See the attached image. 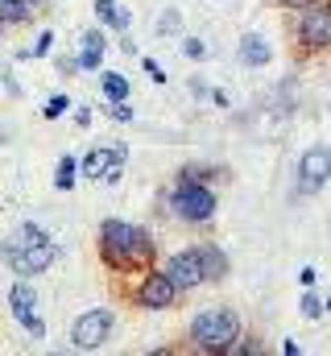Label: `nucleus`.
Wrapping results in <instances>:
<instances>
[{
    "mask_svg": "<svg viewBox=\"0 0 331 356\" xmlns=\"http://www.w3.org/2000/svg\"><path fill=\"white\" fill-rule=\"evenodd\" d=\"M245 340V319L236 307L228 302H216V307H203L199 315H191L186 323V348L203 356H236Z\"/></svg>",
    "mask_w": 331,
    "mask_h": 356,
    "instance_id": "1",
    "label": "nucleus"
},
{
    "mask_svg": "<svg viewBox=\"0 0 331 356\" xmlns=\"http://www.w3.org/2000/svg\"><path fill=\"white\" fill-rule=\"evenodd\" d=\"M158 203H162V211H170L186 228H207L216 220V207H220L216 186L211 182H191V178H174V186L162 191Z\"/></svg>",
    "mask_w": 331,
    "mask_h": 356,
    "instance_id": "2",
    "label": "nucleus"
},
{
    "mask_svg": "<svg viewBox=\"0 0 331 356\" xmlns=\"http://www.w3.org/2000/svg\"><path fill=\"white\" fill-rule=\"evenodd\" d=\"M294 50L302 54H331V0H315L298 13H290Z\"/></svg>",
    "mask_w": 331,
    "mask_h": 356,
    "instance_id": "3",
    "label": "nucleus"
},
{
    "mask_svg": "<svg viewBox=\"0 0 331 356\" xmlns=\"http://www.w3.org/2000/svg\"><path fill=\"white\" fill-rule=\"evenodd\" d=\"M182 298V290L174 286V277L166 273L162 266H150L137 273V282L129 286V302L137 311H150V315H162V311H174Z\"/></svg>",
    "mask_w": 331,
    "mask_h": 356,
    "instance_id": "4",
    "label": "nucleus"
},
{
    "mask_svg": "<svg viewBox=\"0 0 331 356\" xmlns=\"http://www.w3.org/2000/svg\"><path fill=\"white\" fill-rule=\"evenodd\" d=\"M129 232H133V224H129V220H120V216L99 220L95 249H99V261H104V269H108L112 277L133 273V261H129Z\"/></svg>",
    "mask_w": 331,
    "mask_h": 356,
    "instance_id": "5",
    "label": "nucleus"
},
{
    "mask_svg": "<svg viewBox=\"0 0 331 356\" xmlns=\"http://www.w3.org/2000/svg\"><path fill=\"white\" fill-rule=\"evenodd\" d=\"M112 332H116V315L108 307H91L71 323V344L79 353H95V348H104L112 340Z\"/></svg>",
    "mask_w": 331,
    "mask_h": 356,
    "instance_id": "6",
    "label": "nucleus"
},
{
    "mask_svg": "<svg viewBox=\"0 0 331 356\" xmlns=\"http://www.w3.org/2000/svg\"><path fill=\"white\" fill-rule=\"evenodd\" d=\"M328 182H331V145H311V149H302L298 170H294V195L311 199V195H319Z\"/></svg>",
    "mask_w": 331,
    "mask_h": 356,
    "instance_id": "7",
    "label": "nucleus"
},
{
    "mask_svg": "<svg viewBox=\"0 0 331 356\" xmlns=\"http://www.w3.org/2000/svg\"><path fill=\"white\" fill-rule=\"evenodd\" d=\"M162 269L174 277V286H178L182 294H195L199 286H211V282H207V266H203L199 245H186V249H178V253H170V257L162 261Z\"/></svg>",
    "mask_w": 331,
    "mask_h": 356,
    "instance_id": "8",
    "label": "nucleus"
},
{
    "mask_svg": "<svg viewBox=\"0 0 331 356\" xmlns=\"http://www.w3.org/2000/svg\"><path fill=\"white\" fill-rule=\"evenodd\" d=\"M58 253L63 249L54 241H46V245H29V249H13V253H4V261H8V269L17 277H38V273H46L58 261Z\"/></svg>",
    "mask_w": 331,
    "mask_h": 356,
    "instance_id": "9",
    "label": "nucleus"
},
{
    "mask_svg": "<svg viewBox=\"0 0 331 356\" xmlns=\"http://www.w3.org/2000/svg\"><path fill=\"white\" fill-rule=\"evenodd\" d=\"M8 315H13V323H29V319H38V286H33V277H17L13 286H8Z\"/></svg>",
    "mask_w": 331,
    "mask_h": 356,
    "instance_id": "10",
    "label": "nucleus"
},
{
    "mask_svg": "<svg viewBox=\"0 0 331 356\" xmlns=\"http://www.w3.org/2000/svg\"><path fill=\"white\" fill-rule=\"evenodd\" d=\"M236 58H241V67L248 71H265L269 63H273V46H269V38L265 33H245L241 42H236Z\"/></svg>",
    "mask_w": 331,
    "mask_h": 356,
    "instance_id": "11",
    "label": "nucleus"
},
{
    "mask_svg": "<svg viewBox=\"0 0 331 356\" xmlns=\"http://www.w3.org/2000/svg\"><path fill=\"white\" fill-rule=\"evenodd\" d=\"M129 261H133V273L158 266V241L145 224H133V232H129Z\"/></svg>",
    "mask_w": 331,
    "mask_h": 356,
    "instance_id": "12",
    "label": "nucleus"
},
{
    "mask_svg": "<svg viewBox=\"0 0 331 356\" xmlns=\"http://www.w3.org/2000/svg\"><path fill=\"white\" fill-rule=\"evenodd\" d=\"M91 13H95V21H99L104 29H112V33H129V29H133V8L120 4V0H95Z\"/></svg>",
    "mask_w": 331,
    "mask_h": 356,
    "instance_id": "13",
    "label": "nucleus"
},
{
    "mask_svg": "<svg viewBox=\"0 0 331 356\" xmlns=\"http://www.w3.org/2000/svg\"><path fill=\"white\" fill-rule=\"evenodd\" d=\"M104 54H108L104 25H99V29H87V33L79 38V63H83V71H99V67H104Z\"/></svg>",
    "mask_w": 331,
    "mask_h": 356,
    "instance_id": "14",
    "label": "nucleus"
},
{
    "mask_svg": "<svg viewBox=\"0 0 331 356\" xmlns=\"http://www.w3.org/2000/svg\"><path fill=\"white\" fill-rule=\"evenodd\" d=\"M199 245V253H203V266H207V282L211 286H220L224 277H228V269H232V261H228V253L216 245V241H195Z\"/></svg>",
    "mask_w": 331,
    "mask_h": 356,
    "instance_id": "15",
    "label": "nucleus"
},
{
    "mask_svg": "<svg viewBox=\"0 0 331 356\" xmlns=\"http://www.w3.org/2000/svg\"><path fill=\"white\" fill-rule=\"evenodd\" d=\"M112 158H116V145H91L87 154H83V178H91V182H104L108 175V166H112Z\"/></svg>",
    "mask_w": 331,
    "mask_h": 356,
    "instance_id": "16",
    "label": "nucleus"
},
{
    "mask_svg": "<svg viewBox=\"0 0 331 356\" xmlns=\"http://www.w3.org/2000/svg\"><path fill=\"white\" fill-rule=\"evenodd\" d=\"M46 241H50V232H46L42 224L25 220V224H17V228L8 232V241H4V253H13V249H29V245H46Z\"/></svg>",
    "mask_w": 331,
    "mask_h": 356,
    "instance_id": "17",
    "label": "nucleus"
},
{
    "mask_svg": "<svg viewBox=\"0 0 331 356\" xmlns=\"http://www.w3.org/2000/svg\"><path fill=\"white\" fill-rule=\"evenodd\" d=\"M99 95H104L108 104H116V99H133V83H129V75H124V71H99Z\"/></svg>",
    "mask_w": 331,
    "mask_h": 356,
    "instance_id": "18",
    "label": "nucleus"
},
{
    "mask_svg": "<svg viewBox=\"0 0 331 356\" xmlns=\"http://www.w3.org/2000/svg\"><path fill=\"white\" fill-rule=\"evenodd\" d=\"M38 17V8L29 0H0V25L4 29H17V25H29Z\"/></svg>",
    "mask_w": 331,
    "mask_h": 356,
    "instance_id": "19",
    "label": "nucleus"
},
{
    "mask_svg": "<svg viewBox=\"0 0 331 356\" xmlns=\"http://www.w3.org/2000/svg\"><path fill=\"white\" fill-rule=\"evenodd\" d=\"M79 178H83V162L79 158H71V154H63L58 166H54V191H75Z\"/></svg>",
    "mask_w": 331,
    "mask_h": 356,
    "instance_id": "20",
    "label": "nucleus"
},
{
    "mask_svg": "<svg viewBox=\"0 0 331 356\" xmlns=\"http://www.w3.org/2000/svg\"><path fill=\"white\" fill-rule=\"evenodd\" d=\"M54 54V29H42L25 50H17V58H25V63H42V58H50Z\"/></svg>",
    "mask_w": 331,
    "mask_h": 356,
    "instance_id": "21",
    "label": "nucleus"
},
{
    "mask_svg": "<svg viewBox=\"0 0 331 356\" xmlns=\"http://www.w3.org/2000/svg\"><path fill=\"white\" fill-rule=\"evenodd\" d=\"M298 315H302L307 323L323 319V315H328V298H319V294H315V286H307V290L298 294Z\"/></svg>",
    "mask_w": 331,
    "mask_h": 356,
    "instance_id": "22",
    "label": "nucleus"
},
{
    "mask_svg": "<svg viewBox=\"0 0 331 356\" xmlns=\"http://www.w3.org/2000/svg\"><path fill=\"white\" fill-rule=\"evenodd\" d=\"M174 178H191V182H220V178H228V175H224L220 166H207V162H186Z\"/></svg>",
    "mask_w": 331,
    "mask_h": 356,
    "instance_id": "23",
    "label": "nucleus"
},
{
    "mask_svg": "<svg viewBox=\"0 0 331 356\" xmlns=\"http://www.w3.org/2000/svg\"><path fill=\"white\" fill-rule=\"evenodd\" d=\"M124 166H129V145L116 141V158H112V166H108V175H104V186H120V182H124Z\"/></svg>",
    "mask_w": 331,
    "mask_h": 356,
    "instance_id": "24",
    "label": "nucleus"
},
{
    "mask_svg": "<svg viewBox=\"0 0 331 356\" xmlns=\"http://www.w3.org/2000/svg\"><path fill=\"white\" fill-rule=\"evenodd\" d=\"M67 112H75V99H71L67 91H58V95H50V99H46V108H42V120H63Z\"/></svg>",
    "mask_w": 331,
    "mask_h": 356,
    "instance_id": "25",
    "label": "nucleus"
},
{
    "mask_svg": "<svg viewBox=\"0 0 331 356\" xmlns=\"http://www.w3.org/2000/svg\"><path fill=\"white\" fill-rule=\"evenodd\" d=\"M154 29H158V33H178V29H182V13H178V8H162V13H158V21H154Z\"/></svg>",
    "mask_w": 331,
    "mask_h": 356,
    "instance_id": "26",
    "label": "nucleus"
},
{
    "mask_svg": "<svg viewBox=\"0 0 331 356\" xmlns=\"http://www.w3.org/2000/svg\"><path fill=\"white\" fill-rule=\"evenodd\" d=\"M211 54V46L203 42V38H182V58H191V63H203Z\"/></svg>",
    "mask_w": 331,
    "mask_h": 356,
    "instance_id": "27",
    "label": "nucleus"
},
{
    "mask_svg": "<svg viewBox=\"0 0 331 356\" xmlns=\"http://www.w3.org/2000/svg\"><path fill=\"white\" fill-rule=\"evenodd\" d=\"M104 112H108V116H112V120H116V124H133V116H137V112H133V104H129V99H116V104H108V108H104Z\"/></svg>",
    "mask_w": 331,
    "mask_h": 356,
    "instance_id": "28",
    "label": "nucleus"
},
{
    "mask_svg": "<svg viewBox=\"0 0 331 356\" xmlns=\"http://www.w3.org/2000/svg\"><path fill=\"white\" fill-rule=\"evenodd\" d=\"M54 67H58V75H63V79H75V75L83 71L79 54H58V58H54Z\"/></svg>",
    "mask_w": 331,
    "mask_h": 356,
    "instance_id": "29",
    "label": "nucleus"
},
{
    "mask_svg": "<svg viewBox=\"0 0 331 356\" xmlns=\"http://www.w3.org/2000/svg\"><path fill=\"white\" fill-rule=\"evenodd\" d=\"M261 353H265V340H261V336H248V332H245V340H241L236 356H261Z\"/></svg>",
    "mask_w": 331,
    "mask_h": 356,
    "instance_id": "30",
    "label": "nucleus"
},
{
    "mask_svg": "<svg viewBox=\"0 0 331 356\" xmlns=\"http://www.w3.org/2000/svg\"><path fill=\"white\" fill-rule=\"evenodd\" d=\"M141 67H145V75H150L154 83H166V67L158 63V58H150V54H145V58H141Z\"/></svg>",
    "mask_w": 331,
    "mask_h": 356,
    "instance_id": "31",
    "label": "nucleus"
},
{
    "mask_svg": "<svg viewBox=\"0 0 331 356\" xmlns=\"http://www.w3.org/2000/svg\"><path fill=\"white\" fill-rule=\"evenodd\" d=\"M25 336H29V340H46V319H42V315L29 319V323H25Z\"/></svg>",
    "mask_w": 331,
    "mask_h": 356,
    "instance_id": "32",
    "label": "nucleus"
},
{
    "mask_svg": "<svg viewBox=\"0 0 331 356\" xmlns=\"http://www.w3.org/2000/svg\"><path fill=\"white\" fill-rule=\"evenodd\" d=\"M71 116H75V124H79V129H91V116H95V112H91L87 104H75V112H71Z\"/></svg>",
    "mask_w": 331,
    "mask_h": 356,
    "instance_id": "33",
    "label": "nucleus"
},
{
    "mask_svg": "<svg viewBox=\"0 0 331 356\" xmlns=\"http://www.w3.org/2000/svg\"><path fill=\"white\" fill-rule=\"evenodd\" d=\"M186 88H191V95H195V99H211V91H216V88H207L203 79H191Z\"/></svg>",
    "mask_w": 331,
    "mask_h": 356,
    "instance_id": "34",
    "label": "nucleus"
},
{
    "mask_svg": "<svg viewBox=\"0 0 331 356\" xmlns=\"http://www.w3.org/2000/svg\"><path fill=\"white\" fill-rule=\"evenodd\" d=\"M298 282H302V290H307V286H315V282H319V269L302 266V269H298Z\"/></svg>",
    "mask_w": 331,
    "mask_h": 356,
    "instance_id": "35",
    "label": "nucleus"
},
{
    "mask_svg": "<svg viewBox=\"0 0 331 356\" xmlns=\"http://www.w3.org/2000/svg\"><path fill=\"white\" fill-rule=\"evenodd\" d=\"M4 91H8V99H21V83H17L13 71H4Z\"/></svg>",
    "mask_w": 331,
    "mask_h": 356,
    "instance_id": "36",
    "label": "nucleus"
},
{
    "mask_svg": "<svg viewBox=\"0 0 331 356\" xmlns=\"http://www.w3.org/2000/svg\"><path fill=\"white\" fill-rule=\"evenodd\" d=\"M277 8H286V13H298V8H307V4H315V0H273Z\"/></svg>",
    "mask_w": 331,
    "mask_h": 356,
    "instance_id": "37",
    "label": "nucleus"
},
{
    "mask_svg": "<svg viewBox=\"0 0 331 356\" xmlns=\"http://www.w3.org/2000/svg\"><path fill=\"white\" fill-rule=\"evenodd\" d=\"M282 356H302V344H298V340H286V344H282Z\"/></svg>",
    "mask_w": 331,
    "mask_h": 356,
    "instance_id": "38",
    "label": "nucleus"
},
{
    "mask_svg": "<svg viewBox=\"0 0 331 356\" xmlns=\"http://www.w3.org/2000/svg\"><path fill=\"white\" fill-rule=\"evenodd\" d=\"M29 4H33V8H38V13H42V8H46V4H50V0H29Z\"/></svg>",
    "mask_w": 331,
    "mask_h": 356,
    "instance_id": "39",
    "label": "nucleus"
},
{
    "mask_svg": "<svg viewBox=\"0 0 331 356\" xmlns=\"http://www.w3.org/2000/svg\"><path fill=\"white\" fill-rule=\"evenodd\" d=\"M328 315H331V294H328Z\"/></svg>",
    "mask_w": 331,
    "mask_h": 356,
    "instance_id": "40",
    "label": "nucleus"
},
{
    "mask_svg": "<svg viewBox=\"0 0 331 356\" xmlns=\"http://www.w3.org/2000/svg\"><path fill=\"white\" fill-rule=\"evenodd\" d=\"M328 116H331V95H328Z\"/></svg>",
    "mask_w": 331,
    "mask_h": 356,
    "instance_id": "41",
    "label": "nucleus"
},
{
    "mask_svg": "<svg viewBox=\"0 0 331 356\" xmlns=\"http://www.w3.org/2000/svg\"><path fill=\"white\" fill-rule=\"evenodd\" d=\"M328 232H331V220H328Z\"/></svg>",
    "mask_w": 331,
    "mask_h": 356,
    "instance_id": "42",
    "label": "nucleus"
}]
</instances>
